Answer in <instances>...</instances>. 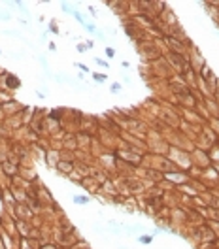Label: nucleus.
<instances>
[{"label":"nucleus","mask_w":219,"mask_h":249,"mask_svg":"<svg viewBox=\"0 0 219 249\" xmlns=\"http://www.w3.org/2000/svg\"><path fill=\"white\" fill-rule=\"evenodd\" d=\"M8 81H10V87H17V81H15L13 77H10V79H8Z\"/></svg>","instance_id":"nucleus-1"}]
</instances>
